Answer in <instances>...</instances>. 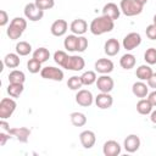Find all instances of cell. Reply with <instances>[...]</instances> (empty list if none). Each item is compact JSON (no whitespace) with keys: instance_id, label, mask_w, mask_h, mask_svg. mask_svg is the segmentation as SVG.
Returning <instances> with one entry per match:
<instances>
[{"instance_id":"obj_1","label":"cell","mask_w":156,"mask_h":156,"mask_svg":"<svg viewBox=\"0 0 156 156\" xmlns=\"http://www.w3.org/2000/svg\"><path fill=\"white\" fill-rule=\"evenodd\" d=\"M113 28H115V21H112L111 18L104 15L95 17L89 24V30L94 35H102L105 33L111 32Z\"/></svg>"},{"instance_id":"obj_2","label":"cell","mask_w":156,"mask_h":156,"mask_svg":"<svg viewBox=\"0 0 156 156\" xmlns=\"http://www.w3.org/2000/svg\"><path fill=\"white\" fill-rule=\"evenodd\" d=\"M143 7H144V5H141L140 2H138L135 0H121V2H119L121 12L127 17H133V16L140 15L143 12Z\"/></svg>"},{"instance_id":"obj_3","label":"cell","mask_w":156,"mask_h":156,"mask_svg":"<svg viewBox=\"0 0 156 156\" xmlns=\"http://www.w3.org/2000/svg\"><path fill=\"white\" fill-rule=\"evenodd\" d=\"M84 67H85V61L79 55H68L66 61L62 65V68H66L68 71H74V72L82 71Z\"/></svg>"},{"instance_id":"obj_4","label":"cell","mask_w":156,"mask_h":156,"mask_svg":"<svg viewBox=\"0 0 156 156\" xmlns=\"http://www.w3.org/2000/svg\"><path fill=\"white\" fill-rule=\"evenodd\" d=\"M16 107H17V104L11 96L1 99V101H0V118L6 119V118L11 117L13 115Z\"/></svg>"},{"instance_id":"obj_5","label":"cell","mask_w":156,"mask_h":156,"mask_svg":"<svg viewBox=\"0 0 156 156\" xmlns=\"http://www.w3.org/2000/svg\"><path fill=\"white\" fill-rule=\"evenodd\" d=\"M40 76L44 79H49V80H55V82H61L63 79V71L58 67H54V66H46L43 67L40 71Z\"/></svg>"},{"instance_id":"obj_6","label":"cell","mask_w":156,"mask_h":156,"mask_svg":"<svg viewBox=\"0 0 156 156\" xmlns=\"http://www.w3.org/2000/svg\"><path fill=\"white\" fill-rule=\"evenodd\" d=\"M23 13H24V17L32 22H37V21H40L43 17H44V11L40 10L34 2H28L26 6H24V10H23Z\"/></svg>"},{"instance_id":"obj_7","label":"cell","mask_w":156,"mask_h":156,"mask_svg":"<svg viewBox=\"0 0 156 156\" xmlns=\"http://www.w3.org/2000/svg\"><path fill=\"white\" fill-rule=\"evenodd\" d=\"M140 44H141V35H140L139 33H136V32L128 33V34L123 38V41H122V46H123L127 51L134 50V49L138 48Z\"/></svg>"},{"instance_id":"obj_8","label":"cell","mask_w":156,"mask_h":156,"mask_svg":"<svg viewBox=\"0 0 156 156\" xmlns=\"http://www.w3.org/2000/svg\"><path fill=\"white\" fill-rule=\"evenodd\" d=\"M94 96L91 94L90 90L88 89H79L76 94V102L79 105V106H83V107H89L93 105L94 102Z\"/></svg>"},{"instance_id":"obj_9","label":"cell","mask_w":156,"mask_h":156,"mask_svg":"<svg viewBox=\"0 0 156 156\" xmlns=\"http://www.w3.org/2000/svg\"><path fill=\"white\" fill-rule=\"evenodd\" d=\"M96 87L100 93H111L115 87V82L108 74H101L96 79Z\"/></svg>"},{"instance_id":"obj_10","label":"cell","mask_w":156,"mask_h":156,"mask_svg":"<svg viewBox=\"0 0 156 156\" xmlns=\"http://www.w3.org/2000/svg\"><path fill=\"white\" fill-rule=\"evenodd\" d=\"M140 144H141L140 138H139L136 134H129V135L124 139V141H123V147H124V150H126L127 152L133 154V152H135V151L139 150Z\"/></svg>"},{"instance_id":"obj_11","label":"cell","mask_w":156,"mask_h":156,"mask_svg":"<svg viewBox=\"0 0 156 156\" xmlns=\"http://www.w3.org/2000/svg\"><path fill=\"white\" fill-rule=\"evenodd\" d=\"M94 67H95V72L100 74H110L115 68L113 62L110 58H99L95 62Z\"/></svg>"},{"instance_id":"obj_12","label":"cell","mask_w":156,"mask_h":156,"mask_svg":"<svg viewBox=\"0 0 156 156\" xmlns=\"http://www.w3.org/2000/svg\"><path fill=\"white\" fill-rule=\"evenodd\" d=\"M122 151V146L116 140H107L104 143L102 152L105 156H118Z\"/></svg>"},{"instance_id":"obj_13","label":"cell","mask_w":156,"mask_h":156,"mask_svg":"<svg viewBox=\"0 0 156 156\" xmlns=\"http://www.w3.org/2000/svg\"><path fill=\"white\" fill-rule=\"evenodd\" d=\"M95 105L101 110H107L113 104V98L110 95V93H100L94 99Z\"/></svg>"},{"instance_id":"obj_14","label":"cell","mask_w":156,"mask_h":156,"mask_svg":"<svg viewBox=\"0 0 156 156\" xmlns=\"http://www.w3.org/2000/svg\"><path fill=\"white\" fill-rule=\"evenodd\" d=\"M79 140H80V144L84 149H91L94 145H95V141H96V135L93 130H83L80 134H79Z\"/></svg>"},{"instance_id":"obj_15","label":"cell","mask_w":156,"mask_h":156,"mask_svg":"<svg viewBox=\"0 0 156 156\" xmlns=\"http://www.w3.org/2000/svg\"><path fill=\"white\" fill-rule=\"evenodd\" d=\"M102 15L108 17V18H111L112 21H116L121 16V9L115 2H107L102 7Z\"/></svg>"},{"instance_id":"obj_16","label":"cell","mask_w":156,"mask_h":156,"mask_svg":"<svg viewBox=\"0 0 156 156\" xmlns=\"http://www.w3.org/2000/svg\"><path fill=\"white\" fill-rule=\"evenodd\" d=\"M69 29L76 35H84L87 33V30H88V23L83 18L73 20L71 22V24H69Z\"/></svg>"},{"instance_id":"obj_17","label":"cell","mask_w":156,"mask_h":156,"mask_svg":"<svg viewBox=\"0 0 156 156\" xmlns=\"http://www.w3.org/2000/svg\"><path fill=\"white\" fill-rule=\"evenodd\" d=\"M30 133H32L30 129L27 127H16V128L10 129V134L12 136H15L20 143H27Z\"/></svg>"},{"instance_id":"obj_18","label":"cell","mask_w":156,"mask_h":156,"mask_svg":"<svg viewBox=\"0 0 156 156\" xmlns=\"http://www.w3.org/2000/svg\"><path fill=\"white\" fill-rule=\"evenodd\" d=\"M68 29V23L65 20H56L50 27V32L54 37H62Z\"/></svg>"},{"instance_id":"obj_19","label":"cell","mask_w":156,"mask_h":156,"mask_svg":"<svg viewBox=\"0 0 156 156\" xmlns=\"http://www.w3.org/2000/svg\"><path fill=\"white\" fill-rule=\"evenodd\" d=\"M121 50V44L116 38H110L105 41L104 51L107 56H116Z\"/></svg>"},{"instance_id":"obj_20","label":"cell","mask_w":156,"mask_h":156,"mask_svg":"<svg viewBox=\"0 0 156 156\" xmlns=\"http://www.w3.org/2000/svg\"><path fill=\"white\" fill-rule=\"evenodd\" d=\"M132 91L133 94L139 98V99H144L149 94V85L144 83V80H139V82H135L133 85H132Z\"/></svg>"},{"instance_id":"obj_21","label":"cell","mask_w":156,"mask_h":156,"mask_svg":"<svg viewBox=\"0 0 156 156\" xmlns=\"http://www.w3.org/2000/svg\"><path fill=\"white\" fill-rule=\"evenodd\" d=\"M20 63H21V58H20V55L17 52L6 54L4 57V65L7 68H17L20 66Z\"/></svg>"},{"instance_id":"obj_22","label":"cell","mask_w":156,"mask_h":156,"mask_svg":"<svg viewBox=\"0 0 156 156\" xmlns=\"http://www.w3.org/2000/svg\"><path fill=\"white\" fill-rule=\"evenodd\" d=\"M135 63H136L135 56L133 54H129V52L122 55V57L119 58V65L123 69H132V68H134Z\"/></svg>"},{"instance_id":"obj_23","label":"cell","mask_w":156,"mask_h":156,"mask_svg":"<svg viewBox=\"0 0 156 156\" xmlns=\"http://www.w3.org/2000/svg\"><path fill=\"white\" fill-rule=\"evenodd\" d=\"M152 73H154L152 72V68L147 63L146 65H140L136 68V71H135V76H136V78L139 80H147L151 77Z\"/></svg>"},{"instance_id":"obj_24","label":"cell","mask_w":156,"mask_h":156,"mask_svg":"<svg viewBox=\"0 0 156 156\" xmlns=\"http://www.w3.org/2000/svg\"><path fill=\"white\" fill-rule=\"evenodd\" d=\"M152 104L147 100V98L145 99H140L138 102H136V111L140 113V115H144V116H146V115H150L151 113V111H152Z\"/></svg>"},{"instance_id":"obj_25","label":"cell","mask_w":156,"mask_h":156,"mask_svg":"<svg viewBox=\"0 0 156 156\" xmlns=\"http://www.w3.org/2000/svg\"><path fill=\"white\" fill-rule=\"evenodd\" d=\"M77 44H78V35L76 34H69L63 40V46L67 51L69 52H73V51H77Z\"/></svg>"},{"instance_id":"obj_26","label":"cell","mask_w":156,"mask_h":156,"mask_svg":"<svg viewBox=\"0 0 156 156\" xmlns=\"http://www.w3.org/2000/svg\"><path fill=\"white\" fill-rule=\"evenodd\" d=\"M69 118H71V123L74 127H83L87 123V116L83 112H78V111L72 112L69 115Z\"/></svg>"},{"instance_id":"obj_27","label":"cell","mask_w":156,"mask_h":156,"mask_svg":"<svg viewBox=\"0 0 156 156\" xmlns=\"http://www.w3.org/2000/svg\"><path fill=\"white\" fill-rule=\"evenodd\" d=\"M9 83H21L23 84L26 80V74L20 69H12L7 76Z\"/></svg>"},{"instance_id":"obj_28","label":"cell","mask_w":156,"mask_h":156,"mask_svg":"<svg viewBox=\"0 0 156 156\" xmlns=\"http://www.w3.org/2000/svg\"><path fill=\"white\" fill-rule=\"evenodd\" d=\"M23 90H24V87L21 83H9L7 85V94L11 98H20Z\"/></svg>"},{"instance_id":"obj_29","label":"cell","mask_w":156,"mask_h":156,"mask_svg":"<svg viewBox=\"0 0 156 156\" xmlns=\"http://www.w3.org/2000/svg\"><path fill=\"white\" fill-rule=\"evenodd\" d=\"M15 50L20 56H27L32 52V45L28 41H18L15 46Z\"/></svg>"},{"instance_id":"obj_30","label":"cell","mask_w":156,"mask_h":156,"mask_svg":"<svg viewBox=\"0 0 156 156\" xmlns=\"http://www.w3.org/2000/svg\"><path fill=\"white\" fill-rule=\"evenodd\" d=\"M33 57L37 58L38 61H40L41 63L43 62H46L49 58H50V51L46 49V48H38L34 52H33Z\"/></svg>"},{"instance_id":"obj_31","label":"cell","mask_w":156,"mask_h":156,"mask_svg":"<svg viewBox=\"0 0 156 156\" xmlns=\"http://www.w3.org/2000/svg\"><path fill=\"white\" fill-rule=\"evenodd\" d=\"M80 78H82L83 85H91V84L96 83V79H98L96 72H94V71H85L80 76Z\"/></svg>"},{"instance_id":"obj_32","label":"cell","mask_w":156,"mask_h":156,"mask_svg":"<svg viewBox=\"0 0 156 156\" xmlns=\"http://www.w3.org/2000/svg\"><path fill=\"white\" fill-rule=\"evenodd\" d=\"M67 87L71 90H77L78 91L83 87V82H82L80 76H72V77H69L68 80H67Z\"/></svg>"},{"instance_id":"obj_33","label":"cell","mask_w":156,"mask_h":156,"mask_svg":"<svg viewBox=\"0 0 156 156\" xmlns=\"http://www.w3.org/2000/svg\"><path fill=\"white\" fill-rule=\"evenodd\" d=\"M22 33H23V30H21L18 27H16V26H13V24H11V23H10V26H9L7 29H6V34H7V37H9L11 40H17V39H20V38L22 37Z\"/></svg>"},{"instance_id":"obj_34","label":"cell","mask_w":156,"mask_h":156,"mask_svg":"<svg viewBox=\"0 0 156 156\" xmlns=\"http://www.w3.org/2000/svg\"><path fill=\"white\" fill-rule=\"evenodd\" d=\"M27 69L29 71V73H33V74L39 73V72L41 71V62L38 61L37 58L32 57V58H29L28 62H27Z\"/></svg>"},{"instance_id":"obj_35","label":"cell","mask_w":156,"mask_h":156,"mask_svg":"<svg viewBox=\"0 0 156 156\" xmlns=\"http://www.w3.org/2000/svg\"><path fill=\"white\" fill-rule=\"evenodd\" d=\"M144 60L147 65H156V48H149L144 52Z\"/></svg>"},{"instance_id":"obj_36","label":"cell","mask_w":156,"mask_h":156,"mask_svg":"<svg viewBox=\"0 0 156 156\" xmlns=\"http://www.w3.org/2000/svg\"><path fill=\"white\" fill-rule=\"evenodd\" d=\"M34 4L43 11L45 10H51L55 6V1L54 0H35Z\"/></svg>"},{"instance_id":"obj_37","label":"cell","mask_w":156,"mask_h":156,"mask_svg":"<svg viewBox=\"0 0 156 156\" xmlns=\"http://www.w3.org/2000/svg\"><path fill=\"white\" fill-rule=\"evenodd\" d=\"M67 56H68V55H67L66 51H63V50H57V51H55V54H54V61H55L58 66L62 67V65H63V62L66 61Z\"/></svg>"},{"instance_id":"obj_38","label":"cell","mask_w":156,"mask_h":156,"mask_svg":"<svg viewBox=\"0 0 156 156\" xmlns=\"http://www.w3.org/2000/svg\"><path fill=\"white\" fill-rule=\"evenodd\" d=\"M11 24H13V26H16V27H18L21 30H26V28H27V20L26 18H23V17H15V18H12L11 20V22H10Z\"/></svg>"},{"instance_id":"obj_39","label":"cell","mask_w":156,"mask_h":156,"mask_svg":"<svg viewBox=\"0 0 156 156\" xmlns=\"http://www.w3.org/2000/svg\"><path fill=\"white\" fill-rule=\"evenodd\" d=\"M88 48V39L84 35H78V44H77V51L83 52Z\"/></svg>"},{"instance_id":"obj_40","label":"cell","mask_w":156,"mask_h":156,"mask_svg":"<svg viewBox=\"0 0 156 156\" xmlns=\"http://www.w3.org/2000/svg\"><path fill=\"white\" fill-rule=\"evenodd\" d=\"M145 34L150 40H156V24H149L145 29Z\"/></svg>"},{"instance_id":"obj_41","label":"cell","mask_w":156,"mask_h":156,"mask_svg":"<svg viewBox=\"0 0 156 156\" xmlns=\"http://www.w3.org/2000/svg\"><path fill=\"white\" fill-rule=\"evenodd\" d=\"M7 23H9V15L5 10H1L0 11V26L5 27Z\"/></svg>"},{"instance_id":"obj_42","label":"cell","mask_w":156,"mask_h":156,"mask_svg":"<svg viewBox=\"0 0 156 156\" xmlns=\"http://www.w3.org/2000/svg\"><path fill=\"white\" fill-rule=\"evenodd\" d=\"M10 138H12V135L10 134V133H7V132H1L0 133V146H5V144H6V141L10 139Z\"/></svg>"},{"instance_id":"obj_43","label":"cell","mask_w":156,"mask_h":156,"mask_svg":"<svg viewBox=\"0 0 156 156\" xmlns=\"http://www.w3.org/2000/svg\"><path fill=\"white\" fill-rule=\"evenodd\" d=\"M147 82V85L149 88H152V89H156V72H154L151 74V77L146 80Z\"/></svg>"},{"instance_id":"obj_44","label":"cell","mask_w":156,"mask_h":156,"mask_svg":"<svg viewBox=\"0 0 156 156\" xmlns=\"http://www.w3.org/2000/svg\"><path fill=\"white\" fill-rule=\"evenodd\" d=\"M147 100L152 104V106H154V107L156 106V89H155L154 91H151V93H149V94H147Z\"/></svg>"},{"instance_id":"obj_45","label":"cell","mask_w":156,"mask_h":156,"mask_svg":"<svg viewBox=\"0 0 156 156\" xmlns=\"http://www.w3.org/2000/svg\"><path fill=\"white\" fill-rule=\"evenodd\" d=\"M0 128H1L4 132H7V133H10V129H11V128H10V124H9L5 119H1V121H0Z\"/></svg>"},{"instance_id":"obj_46","label":"cell","mask_w":156,"mask_h":156,"mask_svg":"<svg viewBox=\"0 0 156 156\" xmlns=\"http://www.w3.org/2000/svg\"><path fill=\"white\" fill-rule=\"evenodd\" d=\"M150 119H151V122H152V123H155V124H156V110L151 111V113H150Z\"/></svg>"},{"instance_id":"obj_47","label":"cell","mask_w":156,"mask_h":156,"mask_svg":"<svg viewBox=\"0 0 156 156\" xmlns=\"http://www.w3.org/2000/svg\"><path fill=\"white\" fill-rule=\"evenodd\" d=\"M135 1H138V2H140L141 5H145V4L147 2V0H135Z\"/></svg>"},{"instance_id":"obj_48","label":"cell","mask_w":156,"mask_h":156,"mask_svg":"<svg viewBox=\"0 0 156 156\" xmlns=\"http://www.w3.org/2000/svg\"><path fill=\"white\" fill-rule=\"evenodd\" d=\"M152 23H154V24H156V13L154 15V18H152Z\"/></svg>"}]
</instances>
